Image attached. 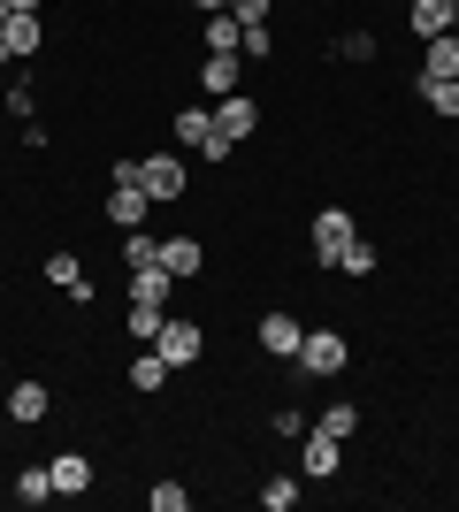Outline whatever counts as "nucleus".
Returning <instances> with one entry per match:
<instances>
[{"instance_id": "nucleus-1", "label": "nucleus", "mask_w": 459, "mask_h": 512, "mask_svg": "<svg viewBox=\"0 0 459 512\" xmlns=\"http://www.w3.org/2000/svg\"><path fill=\"white\" fill-rule=\"evenodd\" d=\"M253 130H261V100H253V92H230V100H215V130H207L199 153H207V161H230Z\"/></svg>"}, {"instance_id": "nucleus-2", "label": "nucleus", "mask_w": 459, "mask_h": 512, "mask_svg": "<svg viewBox=\"0 0 459 512\" xmlns=\"http://www.w3.org/2000/svg\"><path fill=\"white\" fill-rule=\"evenodd\" d=\"M345 367H352V337L345 329H306L299 337V375L329 383V375H345Z\"/></svg>"}, {"instance_id": "nucleus-3", "label": "nucleus", "mask_w": 459, "mask_h": 512, "mask_svg": "<svg viewBox=\"0 0 459 512\" xmlns=\"http://www.w3.org/2000/svg\"><path fill=\"white\" fill-rule=\"evenodd\" d=\"M153 352H161L169 367H199V360H207V329H199L192 314H169V321H161V337H153Z\"/></svg>"}, {"instance_id": "nucleus-4", "label": "nucleus", "mask_w": 459, "mask_h": 512, "mask_svg": "<svg viewBox=\"0 0 459 512\" xmlns=\"http://www.w3.org/2000/svg\"><path fill=\"white\" fill-rule=\"evenodd\" d=\"M299 337H306V321L291 314V306H268V314L253 321V344H261L268 360H299Z\"/></svg>"}, {"instance_id": "nucleus-5", "label": "nucleus", "mask_w": 459, "mask_h": 512, "mask_svg": "<svg viewBox=\"0 0 459 512\" xmlns=\"http://www.w3.org/2000/svg\"><path fill=\"white\" fill-rule=\"evenodd\" d=\"M138 184H146L153 207H169V199L192 192V176H184V161H176V153H146V161H138Z\"/></svg>"}, {"instance_id": "nucleus-6", "label": "nucleus", "mask_w": 459, "mask_h": 512, "mask_svg": "<svg viewBox=\"0 0 459 512\" xmlns=\"http://www.w3.org/2000/svg\"><path fill=\"white\" fill-rule=\"evenodd\" d=\"M306 237H314V260H322V268H337V253H345L352 237H360V222H352V207H322Z\"/></svg>"}, {"instance_id": "nucleus-7", "label": "nucleus", "mask_w": 459, "mask_h": 512, "mask_svg": "<svg viewBox=\"0 0 459 512\" xmlns=\"http://www.w3.org/2000/svg\"><path fill=\"white\" fill-rule=\"evenodd\" d=\"M46 413H54V390H46L39 375H23V383H8V421H16V428H39Z\"/></svg>"}, {"instance_id": "nucleus-8", "label": "nucleus", "mask_w": 459, "mask_h": 512, "mask_svg": "<svg viewBox=\"0 0 459 512\" xmlns=\"http://www.w3.org/2000/svg\"><path fill=\"white\" fill-rule=\"evenodd\" d=\"M299 467H306V482H329V474L345 467V444L322 436V428H306V436H299Z\"/></svg>"}, {"instance_id": "nucleus-9", "label": "nucleus", "mask_w": 459, "mask_h": 512, "mask_svg": "<svg viewBox=\"0 0 459 512\" xmlns=\"http://www.w3.org/2000/svg\"><path fill=\"white\" fill-rule=\"evenodd\" d=\"M0 39H8V54H16V62H39V54H46V16H23V8H8Z\"/></svg>"}, {"instance_id": "nucleus-10", "label": "nucleus", "mask_w": 459, "mask_h": 512, "mask_svg": "<svg viewBox=\"0 0 459 512\" xmlns=\"http://www.w3.org/2000/svg\"><path fill=\"white\" fill-rule=\"evenodd\" d=\"M238 77H245V54H207V62H199V92H207V100H230Z\"/></svg>"}, {"instance_id": "nucleus-11", "label": "nucleus", "mask_w": 459, "mask_h": 512, "mask_svg": "<svg viewBox=\"0 0 459 512\" xmlns=\"http://www.w3.org/2000/svg\"><path fill=\"white\" fill-rule=\"evenodd\" d=\"M406 23H414V39H444V31H459V8L452 0H406Z\"/></svg>"}, {"instance_id": "nucleus-12", "label": "nucleus", "mask_w": 459, "mask_h": 512, "mask_svg": "<svg viewBox=\"0 0 459 512\" xmlns=\"http://www.w3.org/2000/svg\"><path fill=\"white\" fill-rule=\"evenodd\" d=\"M444 77H459V31L421 39V85H444Z\"/></svg>"}, {"instance_id": "nucleus-13", "label": "nucleus", "mask_w": 459, "mask_h": 512, "mask_svg": "<svg viewBox=\"0 0 459 512\" xmlns=\"http://www.w3.org/2000/svg\"><path fill=\"white\" fill-rule=\"evenodd\" d=\"M46 474H54V497H85L100 467H92V451H62V459H54Z\"/></svg>"}, {"instance_id": "nucleus-14", "label": "nucleus", "mask_w": 459, "mask_h": 512, "mask_svg": "<svg viewBox=\"0 0 459 512\" xmlns=\"http://www.w3.org/2000/svg\"><path fill=\"white\" fill-rule=\"evenodd\" d=\"M161 268H169L176 283H192L199 268H207V245H199V237H161Z\"/></svg>"}, {"instance_id": "nucleus-15", "label": "nucleus", "mask_w": 459, "mask_h": 512, "mask_svg": "<svg viewBox=\"0 0 459 512\" xmlns=\"http://www.w3.org/2000/svg\"><path fill=\"white\" fill-rule=\"evenodd\" d=\"M199 39H207V54H238V46H245L238 8H215V16H199Z\"/></svg>"}, {"instance_id": "nucleus-16", "label": "nucleus", "mask_w": 459, "mask_h": 512, "mask_svg": "<svg viewBox=\"0 0 459 512\" xmlns=\"http://www.w3.org/2000/svg\"><path fill=\"white\" fill-rule=\"evenodd\" d=\"M146 184H108V222L115 230H138V222H146Z\"/></svg>"}, {"instance_id": "nucleus-17", "label": "nucleus", "mask_w": 459, "mask_h": 512, "mask_svg": "<svg viewBox=\"0 0 459 512\" xmlns=\"http://www.w3.org/2000/svg\"><path fill=\"white\" fill-rule=\"evenodd\" d=\"M169 268H161V260H153V268H131V306H161V314H169Z\"/></svg>"}, {"instance_id": "nucleus-18", "label": "nucleus", "mask_w": 459, "mask_h": 512, "mask_svg": "<svg viewBox=\"0 0 459 512\" xmlns=\"http://www.w3.org/2000/svg\"><path fill=\"white\" fill-rule=\"evenodd\" d=\"M207 130H215V107H176V115H169V138H176V146H207Z\"/></svg>"}, {"instance_id": "nucleus-19", "label": "nucleus", "mask_w": 459, "mask_h": 512, "mask_svg": "<svg viewBox=\"0 0 459 512\" xmlns=\"http://www.w3.org/2000/svg\"><path fill=\"white\" fill-rule=\"evenodd\" d=\"M169 375H176V367L161 360V352H138V360H131V390H138V398H153V390L169 383Z\"/></svg>"}, {"instance_id": "nucleus-20", "label": "nucleus", "mask_w": 459, "mask_h": 512, "mask_svg": "<svg viewBox=\"0 0 459 512\" xmlns=\"http://www.w3.org/2000/svg\"><path fill=\"white\" fill-rule=\"evenodd\" d=\"M421 107H429V115H444V123H459V77H444V85H421Z\"/></svg>"}, {"instance_id": "nucleus-21", "label": "nucleus", "mask_w": 459, "mask_h": 512, "mask_svg": "<svg viewBox=\"0 0 459 512\" xmlns=\"http://www.w3.org/2000/svg\"><path fill=\"white\" fill-rule=\"evenodd\" d=\"M161 260V237H146V230H123V268H153Z\"/></svg>"}, {"instance_id": "nucleus-22", "label": "nucleus", "mask_w": 459, "mask_h": 512, "mask_svg": "<svg viewBox=\"0 0 459 512\" xmlns=\"http://www.w3.org/2000/svg\"><path fill=\"white\" fill-rule=\"evenodd\" d=\"M46 497H54V474H46V467H23L16 474V505H46Z\"/></svg>"}, {"instance_id": "nucleus-23", "label": "nucleus", "mask_w": 459, "mask_h": 512, "mask_svg": "<svg viewBox=\"0 0 459 512\" xmlns=\"http://www.w3.org/2000/svg\"><path fill=\"white\" fill-rule=\"evenodd\" d=\"M261 505L268 512H291V505H299V482H291V474H268V482H261Z\"/></svg>"}, {"instance_id": "nucleus-24", "label": "nucleus", "mask_w": 459, "mask_h": 512, "mask_svg": "<svg viewBox=\"0 0 459 512\" xmlns=\"http://www.w3.org/2000/svg\"><path fill=\"white\" fill-rule=\"evenodd\" d=\"M314 428H322V436H337V444H352V436H360V413H352V406H329Z\"/></svg>"}, {"instance_id": "nucleus-25", "label": "nucleus", "mask_w": 459, "mask_h": 512, "mask_svg": "<svg viewBox=\"0 0 459 512\" xmlns=\"http://www.w3.org/2000/svg\"><path fill=\"white\" fill-rule=\"evenodd\" d=\"M337 268H345V276H375V245H368V237H352L345 253H337Z\"/></svg>"}, {"instance_id": "nucleus-26", "label": "nucleus", "mask_w": 459, "mask_h": 512, "mask_svg": "<svg viewBox=\"0 0 459 512\" xmlns=\"http://www.w3.org/2000/svg\"><path fill=\"white\" fill-rule=\"evenodd\" d=\"M161 321H169V314H161V306H131V314H123V329H131V337H161Z\"/></svg>"}, {"instance_id": "nucleus-27", "label": "nucleus", "mask_w": 459, "mask_h": 512, "mask_svg": "<svg viewBox=\"0 0 459 512\" xmlns=\"http://www.w3.org/2000/svg\"><path fill=\"white\" fill-rule=\"evenodd\" d=\"M146 505H153V512H184V505H192V490H184V482H153Z\"/></svg>"}, {"instance_id": "nucleus-28", "label": "nucleus", "mask_w": 459, "mask_h": 512, "mask_svg": "<svg viewBox=\"0 0 459 512\" xmlns=\"http://www.w3.org/2000/svg\"><path fill=\"white\" fill-rule=\"evenodd\" d=\"M245 62H268V54H276V31H268V23H245V46H238Z\"/></svg>"}, {"instance_id": "nucleus-29", "label": "nucleus", "mask_w": 459, "mask_h": 512, "mask_svg": "<svg viewBox=\"0 0 459 512\" xmlns=\"http://www.w3.org/2000/svg\"><path fill=\"white\" fill-rule=\"evenodd\" d=\"M375 54H383L375 31H345V62H375Z\"/></svg>"}, {"instance_id": "nucleus-30", "label": "nucleus", "mask_w": 459, "mask_h": 512, "mask_svg": "<svg viewBox=\"0 0 459 512\" xmlns=\"http://www.w3.org/2000/svg\"><path fill=\"white\" fill-rule=\"evenodd\" d=\"M230 8H238V23H268L276 16V0H230Z\"/></svg>"}, {"instance_id": "nucleus-31", "label": "nucleus", "mask_w": 459, "mask_h": 512, "mask_svg": "<svg viewBox=\"0 0 459 512\" xmlns=\"http://www.w3.org/2000/svg\"><path fill=\"white\" fill-rule=\"evenodd\" d=\"M268 436H284V444H299V436H306V421H299V413H276V421H268Z\"/></svg>"}, {"instance_id": "nucleus-32", "label": "nucleus", "mask_w": 459, "mask_h": 512, "mask_svg": "<svg viewBox=\"0 0 459 512\" xmlns=\"http://www.w3.org/2000/svg\"><path fill=\"white\" fill-rule=\"evenodd\" d=\"M8 8H23V16H39V8H46V0H8Z\"/></svg>"}, {"instance_id": "nucleus-33", "label": "nucleus", "mask_w": 459, "mask_h": 512, "mask_svg": "<svg viewBox=\"0 0 459 512\" xmlns=\"http://www.w3.org/2000/svg\"><path fill=\"white\" fill-rule=\"evenodd\" d=\"M192 8H199V16H215V8H230V0H192Z\"/></svg>"}, {"instance_id": "nucleus-34", "label": "nucleus", "mask_w": 459, "mask_h": 512, "mask_svg": "<svg viewBox=\"0 0 459 512\" xmlns=\"http://www.w3.org/2000/svg\"><path fill=\"white\" fill-rule=\"evenodd\" d=\"M8 62H16V54H8V39H0V69H8Z\"/></svg>"}, {"instance_id": "nucleus-35", "label": "nucleus", "mask_w": 459, "mask_h": 512, "mask_svg": "<svg viewBox=\"0 0 459 512\" xmlns=\"http://www.w3.org/2000/svg\"><path fill=\"white\" fill-rule=\"evenodd\" d=\"M0 23H8V0H0Z\"/></svg>"}, {"instance_id": "nucleus-36", "label": "nucleus", "mask_w": 459, "mask_h": 512, "mask_svg": "<svg viewBox=\"0 0 459 512\" xmlns=\"http://www.w3.org/2000/svg\"><path fill=\"white\" fill-rule=\"evenodd\" d=\"M398 8H406V0H398Z\"/></svg>"}, {"instance_id": "nucleus-37", "label": "nucleus", "mask_w": 459, "mask_h": 512, "mask_svg": "<svg viewBox=\"0 0 459 512\" xmlns=\"http://www.w3.org/2000/svg\"><path fill=\"white\" fill-rule=\"evenodd\" d=\"M452 8H459V0H452Z\"/></svg>"}]
</instances>
